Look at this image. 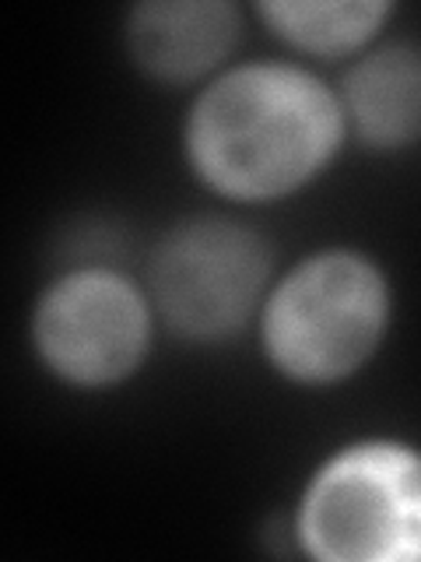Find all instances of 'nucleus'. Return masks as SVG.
<instances>
[{
	"instance_id": "6",
	"label": "nucleus",
	"mask_w": 421,
	"mask_h": 562,
	"mask_svg": "<svg viewBox=\"0 0 421 562\" xmlns=\"http://www.w3.org/2000/svg\"><path fill=\"white\" fill-rule=\"evenodd\" d=\"M239 14L232 4L186 0V4H145L130 18V49L148 75L190 81L215 67L236 46Z\"/></svg>"
},
{
	"instance_id": "7",
	"label": "nucleus",
	"mask_w": 421,
	"mask_h": 562,
	"mask_svg": "<svg viewBox=\"0 0 421 562\" xmlns=\"http://www.w3.org/2000/svg\"><path fill=\"white\" fill-rule=\"evenodd\" d=\"M344 105L359 134L376 148H400L421 134V53L386 46L355 64Z\"/></svg>"
},
{
	"instance_id": "1",
	"label": "nucleus",
	"mask_w": 421,
	"mask_h": 562,
	"mask_svg": "<svg viewBox=\"0 0 421 562\" xmlns=\"http://www.w3.org/2000/svg\"><path fill=\"white\" fill-rule=\"evenodd\" d=\"M341 137V105L306 70L253 64L210 85L190 120L201 176L242 201L306 183Z\"/></svg>"
},
{
	"instance_id": "2",
	"label": "nucleus",
	"mask_w": 421,
	"mask_h": 562,
	"mask_svg": "<svg viewBox=\"0 0 421 562\" xmlns=\"http://www.w3.org/2000/svg\"><path fill=\"white\" fill-rule=\"evenodd\" d=\"M303 541L330 562L421 559V457L368 443L330 461L306 496Z\"/></svg>"
},
{
	"instance_id": "8",
	"label": "nucleus",
	"mask_w": 421,
	"mask_h": 562,
	"mask_svg": "<svg viewBox=\"0 0 421 562\" xmlns=\"http://www.w3.org/2000/svg\"><path fill=\"white\" fill-rule=\"evenodd\" d=\"M263 18L303 49L341 53L365 43L383 22V4H263Z\"/></svg>"
},
{
	"instance_id": "5",
	"label": "nucleus",
	"mask_w": 421,
	"mask_h": 562,
	"mask_svg": "<svg viewBox=\"0 0 421 562\" xmlns=\"http://www.w3.org/2000/svg\"><path fill=\"white\" fill-rule=\"evenodd\" d=\"M43 359L75 383H113L145 356L148 310L130 281L81 271L49 289L35 313Z\"/></svg>"
},
{
	"instance_id": "3",
	"label": "nucleus",
	"mask_w": 421,
	"mask_h": 562,
	"mask_svg": "<svg viewBox=\"0 0 421 562\" xmlns=\"http://www.w3.org/2000/svg\"><path fill=\"white\" fill-rule=\"evenodd\" d=\"M386 324V289L368 260L323 254L295 268L263 321L271 359L285 373L327 383L368 359Z\"/></svg>"
},
{
	"instance_id": "4",
	"label": "nucleus",
	"mask_w": 421,
	"mask_h": 562,
	"mask_svg": "<svg viewBox=\"0 0 421 562\" xmlns=\"http://www.w3.org/2000/svg\"><path fill=\"white\" fill-rule=\"evenodd\" d=\"M271 254L236 222H186L155 254L151 285L158 310L183 338H228L253 313Z\"/></svg>"
}]
</instances>
